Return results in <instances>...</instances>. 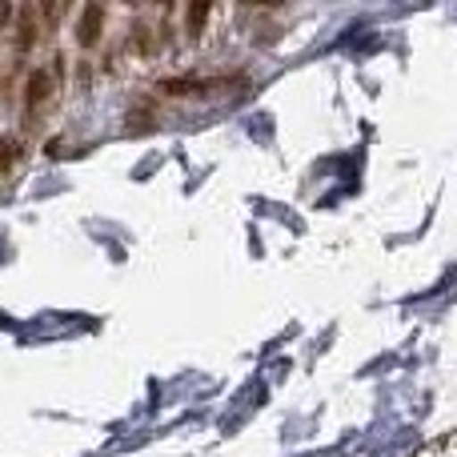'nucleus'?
<instances>
[{
	"label": "nucleus",
	"mask_w": 457,
	"mask_h": 457,
	"mask_svg": "<svg viewBox=\"0 0 457 457\" xmlns=\"http://www.w3.org/2000/svg\"><path fill=\"white\" fill-rule=\"evenodd\" d=\"M29 112L37 117L40 109H48V101H53V77H45V72H32V80H29Z\"/></svg>",
	"instance_id": "nucleus-1"
},
{
	"label": "nucleus",
	"mask_w": 457,
	"mask_h": 457,
	"mask_svg": "<svg viewBox=\"0 0 457 457\" xmlns=\"http://www.w3.org/2000/svg\"><path fill=\"white\" fill-rule=\"evenodd\" d=\"M101 16H104L101 4H88L85 12H80V45H96V37H101Z\"/></svg>",
	"instance_id": "nucleus-2"
}]
</instances>
